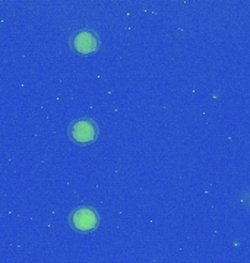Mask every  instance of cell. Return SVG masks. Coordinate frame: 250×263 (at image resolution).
<instances>
[{
    "instance_id": "obj_3",
    "label": "cell",
    "mask_w": 250,
    "mask_h": 263,
    "mask_svg": "<svg viewBox=\"0 0 250 263\" xmlns=\"http://www.w3.org/2000/svg\"><path fill=\"white\" fill-rule=\"evenodd\" d=\"M70 46L74 48L78 54H91L95 53L98 47H100V38L98 35L90 31V29H82V31H78L74 37L70 38Z\"/></svg>"
},
{
    "instance_id": "obj_2",
    "label": "cell",
    "mask_w": 250,
    "mask_h": 263,
    "mask_svg": "<svg viewBox=\"0 0 250 263\" xmlns=\"http://www.w3.org/2000/svg\"><path fill=\"white\" fill-rule=\"evenodd\" d=\"M69 136L78 145L91 143L98 138V126L94 120H90V119L75 120L69 127Z\"/></svg>"
},
{
    "instance_id": "obj_1",
    "label": "cell",
    "mask_w": 250,
    "mask_h": 263,
    "mask_svg": "<svg viewBox=\"0 0 250 263\" xmlns=\"http://www.w3.org/2000/svg\"><path fill=\"white\" fill-rule=\"evenodd\" d=\"M70 226L79 233H90L100 226V215L91 206H79L70 214Z\"/></svg>"
}]
</instances>
